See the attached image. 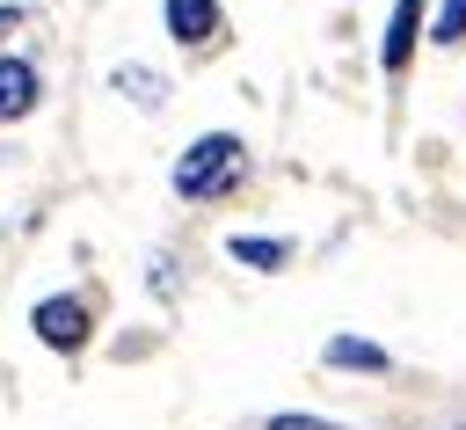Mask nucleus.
<instances>
[{"instance_id":"nucleus-8","label":"nucleus","mask_w":466,"mask_h":430,"mask_svg":"<svg viewBox=\"0 0 466 430\" xmlns=\"http://www.w3.org/2000/svg\"><path fill=\"white\" fill-rule=\"evenodd\" d=\"M437 44H466V0H444L437 7V29H430Z\"/></svg>"},{"instance_id":"nucleus-10","label":"nucleus","mask_w":466,"mask_h":430,"mask_svg":"<svg viewBox=\"0 0 466 430\" xmlns=\"http://www.w3.org/2000/svg\"><path fill=\"white\" fill-rule=\"evenodd\" d=\"M15 22H22V7H0V36H7V29H15Z\"/></svg>"},{"instance_id":"nucleus-7","label":"nucleus","mask_w":466,"mask_h":430,"mask_svg":"<svg viewBox=\"0 0 466 430\" xmlns=\"http://www.w3.org/2000/svg\"><path fill=\"white\" fill-rule=\"evenodd\" d=\"M233 255H240V262H255V270H277L291 248H284V241H262V233H240V241H233Z\"/></svg>"},{"instance_id":"nucleus-1","label":"nucleus","mask_w":466,"mask_h":430,"mask_svg":"<svg viewBox=\"0 0 466 430\" xmlns=\"http://www.w3.org/2000/svg\"><path fill=\"white\" fill-rule=\"evenodd\" d=\"M240 168H248V146H240L233 131H204V138L175 160V189H182L189 204H204V197H226V189L240 182Z\"/></svg>"},{"instance_id":"nucleus-6","label":"nucleus","mask_w":466,"mask_h":430,"mask_svg":"<svg viewBox=\"0 0 466 430\" xmlns=\"http://www.w3.org/2000/svg\"><path fill=\"white\" fill-rule=\"evenodd\" d=\"M328 364H342V372H386V350L379 343H357V335H335L328 343Z\"/></svg>"},{"instance_id":"nucleus-9","label":"nucleus","mask_w":466,"mask_h":430,"mask_svg":"<svg viewBox=\"0 0 466 430\" xmlns=\"http://www.w3.org/2000/svg\"><path fill=\"white\" fill-rule=\"evenodd\" d=\"M116 87H131V102H146V109L160 102V73H138V66H124V73H116Z\"/></svg>"},{"instance_id":"nucleus-2","label":"nucleus","mask_w":466,"mask_h":430,"mask_svg":"<svg viewBox=\"0 0 466 430\" xmlns=\"http://www.w3.org/2000/svg\"><path fill=\"white\" fill-rule=\"evenodd\" d=\"M29 328H36L51 350H80V343H87V306H80V299H44V306L29 313Z\"/></svg>"},{"instance_id":"nucleus-4","label":"nucleus","mask_w":466,"mask_h":430,"mask_svg":"<svg viewBox=\"0 0 466 430\" xmlns=\"http://www.w3.org/2000/svg\"><path fill=\"white\" fill-rule=\"evenodd\" d=\"M415 36H422V0H393V22H386V36H379V66L400 73L408 51H415Z\"/></svg>"},{"instance_id":"nucleus-5","label":"nucleus","mask_w":466,"mask_h":430,"mask_svg":"<svg viewBox=\"0 0 466 430\" xmlns=\"http://www.w3.org/2000/svg\"><path fill=\"white\" fill-rule=\"evenodd\" d=\"M36 95H44L36 66H29V58H0V124L29 117V109H36Z\"/></svg>"},{"instance_id":"nucleus-3","label":"nucleus","mask_w":466,"mask_h":430,"mask_svg":"<svg viewBox=\"0 0 466 430\" xmlns=\"http://www.w3.org/2000/svg\"><path fill=\"white\" fill-rule=\"evenodd\" d=\"M160 15H167V36L175 44H218V29H226L218 0H167Z\"/></svg>"}]
</instances>
